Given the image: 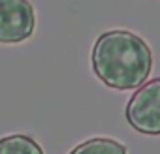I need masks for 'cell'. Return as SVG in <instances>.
Wrapping results in <instances>:
<instances>
[{"label": "cell", "mask_w": 160, "mask_h": 154, "mask_svg": "<svg viewBox=\"0 0 160 154\" xmlns=\"http://www.w3.org/2000/svg\"><path fill=\"white\" fill-rule=\"evenodd\" d=\"M96 77L109 89L132 90L141 87L152 70V53L147 41L130 30L100 34L91 51Z\"/></svg>", "instance_id": "1"}, {"label": "cell", "mask_w": 160, "mask_h": 154, "mask_svg": "<svg viewBox=\"0 0 160 154\" xmlns=\"http://www.w3.org/2000/svg\"><path fill=\"white\" fill-rule=\"evenodd\" d=\"M128 124L143 135H160V77L145 81L124 109Z\"/></svg>", "instance_id": "2"}, {"label": "cell", "mask_w": 160, "mask_h": 154, "mask_svg": "<svg viewBox=\"0 0 160 154\" xmlns=\"http://www.w3.org/2000/svg\"><path fill=\"white\" fill-rule=\"evenodd\" d=\"M34 28L36 13L28 0H0V43H23Z\"/></svg>", "instance_id": "3"}, {"label": "cell", "mask_w": 160, "mask_h": 154, "mask_svg": "<svg viewBox=\"0 0 160 154\" xmlns=\"http://www.w3.org/2000/svg\"><path fill=\"white\" fill-rule=\"evenodd\" d=\"M126 147L111 137H92L79 143L70 150V154H126Z\"/></svg>", "instance_id": "4"}, {"label": "cell", "mask_w": 160, "mask_h": 154, "mask_svg": "<svg viewBox=\"0 0 160 154\" xmlns=\"http://www.w3.org/2000/svg\"><path fill=\"white\" fill-rule=\"evenodd\" d=\"M0 154H43V148L25 133L0 137Z\"/></svg>", "instance_id": "5"}]
</instances>
